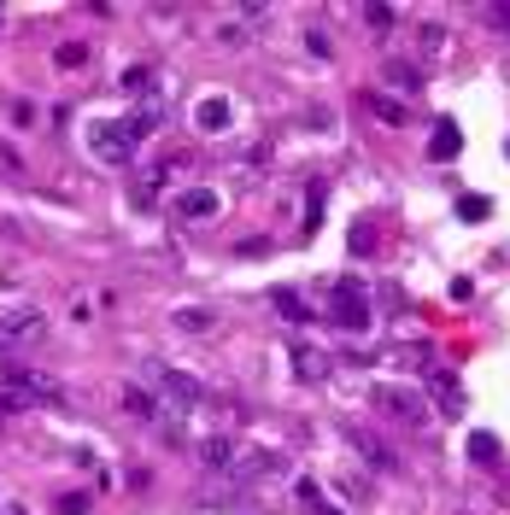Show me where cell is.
I'll list each match as a JSON object with an SVG mask.
<instances>
[{
	"mask_svg": "<svg viewBox=\"0 0 510 515\" xmlns=\"http://www.w3.org/2000/svg\"><path fill=\"white\" fill-rule=\"evenodd\" d=\"M153 135V117H117V124H88V147L106 165H135V147Z\"/></svg>",
	"mask_w": 510,
	"mask_h": 515,
	"instance_id": "cell-1",
	"label": "cell"
},
{
	"mask_svg": "<svg viewBox=\"0 0 510 515\" xmlns=\"http://www.w3.org/2000/svg\"><path fill=\"white\" fill-rule=\"evenodd\" d=\"M328 322L335 328H346V334H364L369 328V293L358 287V281H328Z\"/></svg>",
	"mask_w": 510,
	"mask_h": 515,
	"instance_id": "cell-2",
	"label": "cell"
},
{
	"mask_svg": "<svg viewBox=\"0 0 510 515\" xmlns=\"http://www.w3.org/2000/svg\"><path fill=\"white\" fill-rule=\"evenodd\" d=\"M369 404H376V410H387L393 422H405V428H423V422H428L423 392H417V387H399V381H376V387H369Z\"/></svg>",
	"mask_w": 510,
	"mask_h": 515,
	"instance_id": "cell-3",
	"label": "cell"
},
{
	"mask_svg": "<svg viewBox=\"0 0 510 515\" xmlns=\"http://www.w3.org/2000/svg\"><path fill=\"white\" fill-rule=\"evenodd\" d=\"M0 387H6V392H24L29 404H65V387H59V381L36 375V369H18V363H6V369H0Z\"/></svg>",
	"mask_w": 510,
	"mask_h": 515,
	"instance_id": "cell-4",
	"label": "cell"
},
{
	"mask_svg": "<svg viewBox=\"0 0 510 515\" xmlns=\"http://www.w3.org/2000/svg\"><path fill=\"white\" fill-rule=\"evenodd\" d=\"M147 381H153L165 398H176V404H199V398H206V387H199V381H188L182 369H170V363H147Z\"/></svg>",
	"mask_w": 510,
	"mask_h": 515,
	"instance_id": "cell-5",
	"label": "cell"
},
{
	"mask_svg": "<svg viewBox=\"0 0 510 515\" xmlns=\"http://www.w3.org/2000/svg\"><path fill=\"white\" fill-rule=\"evenodd\" d=\"M47 334V317L42 310H12V317H0V346H29V340Z\"/></svg>",
	"mask_w": 510,
	"mask_h": 515,
	"instance_id": "cell-6",
	"label": "cell"
},
{
	"mask_svg": "<svg viewBox=\"0 0 510 515\" xmlns=\"http://www.w3.org/2000/svg\"><path fill=\"white\" fill-rule=\"evenodd\" d=\"M428 392H434V404H440V416H452V422H464V387H457V375L452 369H428Z\"/></svg>",
	"mask_w": 510,
	"mask_h": 515,
	"instance_id": "cell-7",
	"label": "cell"
},
{
	"mask_svg": "<svg viewBox=\"0 0 510 515\" xmlns=\"http://www.w3.org/2000/svg\"><path fill=\"white\" fill-rule=\"evenodd\" d=\"M346 439H352V451H358L364 463H376L382 474H399V451H393V446H382L376 433H364V428H346Z\"/></svg>",
	"mask_w": 510,
	"mask_h": 515,
	"instance_id": "cell-8",
	"label": "cell"
},
{
	"mask_svg": "<svg viewBox=\"0 0 510 515\" xmlns=\"http://www.w3.org/2000/svg\"><path fill=\"white\" fill-rule=\"evenodd\" d=\"M217 205H223V199H217V188H188V194L176 199V211H182L188 223H206V217H217Z\"/></svg>",
	"mask_w": 510,
	"mask_h": 515,
	"instance_id": "cell-9",
	"label": "cell"
},
{
	"mask_svg": "<svg viewBox=\"0 0 510 515\" xmlns=\"http://www.w3.org/2000/svg\"><path fill=\"white\" fill-rule=\"evenodd\" d=\"M170 165H142V176H135V188H129V199H135V211H147L158 199V188H165Z\"/></svg>",
	"mask_w": 510,
	"mask_h": 515,
	"instance_id": "cell-10",
	"label": "cell"
},
{
	"mask_svg": "<svg viewBox=\"0 0 510 515\" xmlns=\"http://www.w3.org/2000/svg\"><path fill=\"white\" fill-rule=\"evenodd\" d=\"M457 153H464V135H457L452 117H440V124H434V141H428V158H440V165H446V158H457Z\"/></svg>",
	"mask_w": 510,
	"mask_h": 515,
	"instance_id": "cell-11",
	"label": "cell"
},
{
	"mask_svg": "<svg viewBox=\"0 0 510 515\" xmlns=\"http://www.w3.org/2000/svg\"><path fill=\"white\" fill-rule=\"evenodd\" d=\"M194 124L206 129V135L229 129V100H199V106H194Z\"/></svg>",
	"mask_w": 510,
	"mask_h": 515,
	"instance_id": "cell-12",
	"label": "cell"
},
{
	"mask_svg": "<svg viewBox=\"0 0 510 515\" xmlns=\"http://www.w3.org/2000/svg\"><path fill=\"white\" fill-rule=\"evenodd\" d=\"M170 322H176L182 334H206V328H217V310H206V305H182Z\"/></svg>",
	"mask_w": 510,
	"mask_h": 515,
	"instance_id": "cell-13",
	"label": "cell"
},
{
	"mask_svg": "<svg viewBox=\"0 0 510 515\" xmlns=\"http://www.w3.org/2000/svg\"><path fill=\"white\" fill-rule=\"evenodd\" d=\"M294 369H299V381H323L328 375V358H317L305 340H294Z\"/></svg>",
	"mask_w": 510,
	"mask_h": 515,
	"instance_id": "cell-14",
	"label": "cell"
},
{
	"mask_svg": "<svg viewBox=\"0 0 510 515\" xmlns=\"http://www.w3.org/2000/svg\"><path fill=\"white\" fill-rule=\"evenodd\" d=\"M276 310H282L287 322H299V328H312V322H317V317H312V305H305V299H299V293H287V287L276 293Z\"/></svg>",
	"mask_w": 510,
	"mask_h": 515,
	"instance_id": "cell-15",
	"label": "cell"
},
{
	"mask_svg": "<svg viewBox=\"0 0 510 515\" xmlns=\"http://www.w3.org/2000/svg\"><path fill=\"white\" fill-rule=\"evenodd\" d=\"M153 83H158L153 65H129L124 70V94H135V100H153Z\"/></svg>",
	"mask_w": 510,
	"mask_h": 515,
	"instance_id": "cell-16",
	"label": "cell"
},
{
	"mask_svg": "<svg viewBox=\"0 0 510 515\" xmlns=\"http://www.w3.org/2000/svg\"><path fill=\"white\" fill-rule=\"evenodd\" d=\"M124 404H129V416H142V422H158V416H165V410L153 404V392H147V387H129V392H124Z\"/></svg>",
	"mask_w": 510,
	"mask_h": 515,
	"instance_id": "cell-17",
	"label": "cell"
},
{
	"mask_svg": "<svg viewBox=\"0 0 510 515\" xmlns=\"http://www.w3.org/2000/svg\"><path fill=\"white\" fill-rule=\"evenodd\" d=\"M199 457L212 463V469H229V463H235V446H229L223 433H212V439H206V446H199Z\"/></svg>",
	"mask_w": 510,
	"mask_h": 515,
	"instance_id": "cell-18",
	"label": "cell"
},
{
	"mask_svg": "<svg viewBox=\"0 0 510 515\" xmlns=\"http://www.w3.org/2000/svg\"><path fill=\"white\" fill-rule=\"evenodd\" d=\"M387 83H399V88H411V94H417V88H423V70L405 65V59H387Z\"/></svg>",
	"mask_w": 510,
	"mask_h": 515,
	"instance_id": "cell-19",
	"label": "cell"
},
{
	"mask_svg": "<svg viewBox=\"0 0 510 515\" xmlns=\"http://www.w3.org/2000/svg\"><path fill=\"white\" fill-rule=\"evenodd\" d=\"M364 106L382 117V124H405V106H399V100H387V94H364Z\"/></svg>",
	"mask_w": 510,
	"mask_h": 515,
	"instance_id": "cell-20",
	"label": "cell"
},
{
	"mask_svg": "<svg viewBox=\"0 0 510 515\" xmlns=\"http://www.w3.org/2000/svg\"><path fill=\"white\" fill-rule=\"evenodd\" d=\"M469 463H498V439H493V433H469Z\"/></svg>",
	"mask_w": 510,
	"mask_h": 515,
	"instance_id": "cell-21",
	"label": "cell"
},
{
	"mask_svg": "<svg viewBox=\"0 0 510 515\" xmlns=\"http://www.w3.org/2000/svg\"><path fill=\"white\" fill-rule=\"evenodd\" d=\"M317 217H323V181H312V188H305V235L317 229Z\"/></svg>",
	"mask_w": 510,
	"mask_h": 515,
	"instance_id": "cell-22",
	"label": "cell"
},
{
	"mask_svg": "<svg viewBox=\"0 0 510 515\" xmlns=\"http://www.w3.org/2000/svg\"><path fill=\"white\" fill-rule=\"evenodd\" d=\"M53 59H59L65 70H77V65H88V47H83V42H59V53H53Z\"/></svg>",
	"mask_w": 510,
	"mask_h": 515,
	"instance_id": "cell-23",
	"label": "cell"
},
{
	"mask_svg": "<svg viewBox=\"0 0 510 515\" xmlns=\"http://www.w3.org/2000/svg\"><path fill=\"white\" fill-rule=\"evenodd\" d=\"M346 246H352V258H364V252H376V229H369V223H358Z\"/></svg>",
	"mask_w": 510,
	"mask_h": 515,
	"instance_id": "cell-24",
	"label": "cell"
},
{
	"mask_svg": "<svg viewBox=\"0 0 510 515\" xmlns=\"http://www.w3.org/2000/svg\"><path fill=\"white\" fill-rule=\"evenodd\" d=\"M487 211H493V205H487L482 194H469V199H457V217H469V223H482Z\"/></svg>",
	"mask_w": 510,
	"mask_h": 515,
	"instance_id": "cell-25",
	"label": "cell"
},
{
	"mask_svg": "<svg viewBox=\"0 0 510 515\" xmlns=\"http://www.w3.org/2000/svg\"><path fill=\"white\" fill-rule=\"evenodd\" d=\"M305 47H312V53H317V59H328V53H335V42H328L323 29H312V36H305Z\"/></svg>",
	"mask_w": 510,
	"mask_h": 515,
	"instance_id": "cell-26",
	"label": "cell"
},
{
	"mask_svg": "<svg viewBox=\"0 0 510 515\" xmlns=\"http://www.w3.org/2000/svg\"><path fill=\"white\" fill-rule=\"evenodd\" d=\"M83 510H88L83 492H65V498H59V515H83Z\"/></svg>",
	"mask_w": 510,
	"mask_h": 515,
	"instance_id": "cell-27",
	"label": "cell"
},
{
	"mask_svg": "<svg viewBox=\"0 0 510 515\" xmlns=\"http://www.w3.org/2000/svg\"><path fill=\"white\" fill-rule=\"evenodd\" d=\"M364 18H369V29H387V24H393V12H387V6H369Z\"/></svg>",
	"mask_w": 510,
	"mask_h": 515,
	"instance_id": "cell-28",
	"label": "cell"
},
{
	"mask_svg": "<svg viewBox=\"0 0 510 515\" xmlns=\"http://www.w3.org/2000/svg\"><path fill=\"white\" fill-rule=\"evenodd\" d=\"M317 515H340V510H328V503H317Z\"/></svg>",
	"mask_w": 510,
	"mask_h": 515,
	"instance_id": "cell-29",
	"label": "cell"
},
{
	"mask_svg": "<svg viewBox=\"0 0 510 515\" xmlns=\"http://www.w3.org/2000/svg\"><path fill=\"white\" fill-rule=\"evenodd\" d=\"M6 515H24V510H6Z\"/></svg>",
	"mask_w": 510,
	"mask_h": 515,
	"instance_id": "cell-30",
	"label": "cell"
},
{
	"mask_svg": "<svg viewBox=\"0 0 510 515\" xmlns=\"http://www.w3.org/2000/svg\"><path fill=\"white\" fill-rule=\"evenodd\" d=\"M505 158H510V141H505Z\"/></svg>",
	"mask_w": 510,
	"mask_h": 515,
	"instance_id": "cell-31",
	"label": "cell"
}]
</instances>
